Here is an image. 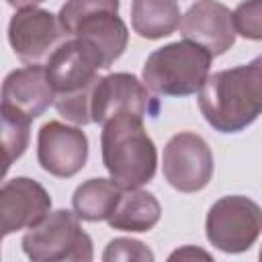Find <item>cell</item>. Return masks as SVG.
<instances>
[{
    "mask_svg": "<svg viewBox=\"0 0 262 262\" xmlns=\"http://www.w3.org/2000/svg\"><path fill=\"white\" fill-rule=\"evenodd\" d=\"M199 106L219 133H237L252 125L262 113V55L209 76L199 90Z\"/></svg>",
    "mask_w": 262,
    "mask_h": 262,
    "instance_id": "1",
    "label": "cell"
},
{
    "mask_svg": "<svg viewBox=\"0 0 262 262\" xmlns=\"http://www.w3.org/2000/svg\"><path fill=\"white\" fill-rule=\"evenodd\" d=\"M102 164L123 188L147 184L158 166V151L143 127V119L131 113L117 115L102 125Z\"/></svg>",
    "mask_w": 262,
    "mask_h": 262,
    "instance_id": "2",
    "label": "cell"
},
{
    "mask_svg": "<svg viewBox=\"0 0 262 262\" xmlns=\"http://www.w3.org/2000/svg\"><path fill=\"white\" fill-rule=\"evenodd\" d=\"M213 55L192 43L176 41L156 49L143 63V84L162 96H188L203 88L209 78Z\"/></svg>",
    "mask_w": 262,
    "mask_h": 262,
    "instance_id": "3",
    "label": "cell"
},
{
    "mask_svg": "<svg viewBox=\"0 0 262 262\" xmlns=\"http://www.w3.org/2000/svg\"><path fill=\"white\" fill-rule=\"evenodd\" d=\"M23 252L35 262H88L92 260V239L76 213L59 209L25 233Z\"/></svg>",
    "mask_w": 262,
    "mask_h": 262,
    "instance_id": "4",
    "label": "cell"
},
{
    "mask_svg": "<svg viewBox=\"0 0 262 262\" xmlns=\"http://www.w3.org/2000/svg\"><path fill=\"white\" fill-rule=\"evenodd\" d=\"M207 239L225 254H239L262 233V209L248 196L229 194L213 203L205 221Z\"/></svg>",
    "mask_w": 262,
    "mask_h": 262,
    "instance_id": "5",
    "label": "cell"
},
{
    "mask_svg": "<svg viewBox=\"0 0 262 262\" xmlns=\"http://www.w3.org/2000/svg\"><path fill=\"white\" fill-rule=\"evenodd\" d=\"M131 113L137 117H158L160 102L151 90L139 82L133 74H108L98 78L90 92V117L92 123L104 125L108 119Z\"/></svg>",
    "mask_w": 262,
    "mask_h": 262,
    "instance_id": "6",
    "label": "cell"
},
{
    "mask_svg": "<svg viewBox=\"0 0 262 262\" xmlns=\"http://www.w3.org/2000/svg\"><path fill=\"white\" fill-rule=\"evenodd\" d=\"M162 170L172 188L196 192L205 188L213 176V154L201 135L182 131L166 143Z\"/></svg>",
    "mask_w": 262,
    "mask_h": 262,
    "instance_id": "7",
    "label": "cell"
},
{
    "mask_svg": "<svg viewBox=\"0 0 262 262\" xmlns=\"http://www.w3.org/2000/svg\"><path fill=\"white\" fill-rule=\"evenodd\" d=\"M68 33L59 16L43 8H23L8 23V41L14 55L29 63L39 66L66 41Z\"/></svg>",
    "mask_w": 262,
    "mask_h": 262,
    "instance_id": "8",
    "label": "cell"
},
{
    "mask_svg": "<svg viewBox=\"0 0 262 262\" xmlns=\"http://www.w3.org/2000/svg\"><path fill=\"white\" fill-rule=\"evenodd\" d=\"M98 70H106L102 53L82 37L66 39L47 59L45 72L55 94L78 92L98 80Z\"/></svg>",
    "mask_w": 262,
    "mask_h": 262,
    "instance_id": "9",
    "label": "cell"
},
{
    "mask_svg": "<svg viewBox=\"0 0 262 262\" xmlns=\"http://www.w3.org/2000/svg\"><path fill=\"white\" fill-rule=\"evenodd\" d=\"M37 160L45 172L57 178H70L88 160V137L78 127L49 121L39 129Z\"/></svg>",
    "mask_w": 262,
    "mask_h": 262,
    "instance_id": "10",
    "label": "cell"
},
{
    "mask_svg": "<svg viewBox=\"0 0 262 262\" xmlns=\"http://www.w3.org/2000/svg\"><path fill=\"white\" fill-rule=\"evenodd\" d=\"M51 211V199L47 190L27 178L18 176L6 180L0 188V229L2 237L39 225Z\"/></svg>",
    "mask_w": 262,
    "mask_h": 262,
    "instance_id": "11",
    "label": "cell"
},
{
    "mask_svg": "<svg viewBox=\"0 0 262 262\" xmlns=\"http://www.w3.org/2000/svg\"><path fill=\"white\" fill-rule=\"evenodd\" d=\"M180 35L205 47L213 57L225 53L235 43L233 12L217 0H199L180 18Z\"/></svg>",
    "mask_w": 262,
    "mask_h": 262,
    "instance_id": "12",
    "label": "cell"
},
{
    "mask_svg": "<svg viewBox=\"0 0 262 262\" xmlns=\"http://www.w3.org/2000/svg\"><path fill=\"white\" fill-rule=\"evenodd\" d=\"M55 102V90L47 78L45 66H27L10 72L2 84V104L25 113L31 119L41 117Z\"/></svg>",
    "mask_w": 262,
    "mask_h": 262,
    "instance_id": "13",
    "label": "cell"
},
{
    "mask_svg": "<svg viewBox=\"0 0 262 262\" xmlns=\"http://www.w3.org/2000/svg\"><path fill=\"white\" fill-rule=\"evenodd\" d=\"M72 37H82L88 43H92L102 53L106 68H111L115 59L123 55L129 41L127 25L121 20L119 10H100L82 18L74 27Z\"/></svg>",
    "mask_w": 262,
    "mask_h": 262,
    "instance_id": "14",
    "label": "cell"
},
{
    "mask_svg": "<svg viewBox=\"0 0 262 262\" xmlns=\"http://www.w3.org/2000/svg\"><path fill=\"white\" fill-rule=\"evenodd\" d=\"M162 207L158 199L141 188H125L115 213L106 219L113 229L149 231L160 221Z\"/></svg>",
    "mask_w": 262,
    "mask_h": 262,
    "instance_id": "15",
    "label": "cell"
},
{
    "mask_svg": "<svg viewBox=\"0 0 262 262\" xmlns=\"http://www.w3.org/2000/svg\"><path fill=\"white\" fill-rule=\"evenodd\" d=\"M123 190L125 188L119 186L113 178H90L74 190V213L84 221L108 219L115 213Z\"/></svg>",
    "mask_w": 262,
    "mask_h": 262,
    "instance_id": "16",
    "label": "cell"
},
{
    "mask_svg": "<svg viewBox=\"0 0 262 262\" xmlns=\"http://www.w3.org/2000/svg\"><path fill=\"white\" fill-rule=\"evenodd\" d=\"M133 31L143 39H162L180 25V8L176 0H133Z\"/></svg>",
    "mask_w": 262,
    "mask_h": 262,
    "instance_id": "17",
    "label": "cell"
},
{
    "mask_svg": "<svg viewBox=\"0 0 262 262\" xmlns=\"http://www.w3.org/2000/svg\"><path fill=\"white\" fill-rule=\"evenodd\" d=\"M2 149H4V172H8L10 164L18 160L29 145V125L31 117L25 113L2 104Z\"/></svg>",
    "mask_w": 262,
    "mask_h": 262,
    "instance_id": "18",
    "label": "cell"
},
{
    "mask_svg": "<svg viewBox=\"0 0 262 262\" xmlns=\"http://www.w3.org/2000/svg\"><path fill=\"white\" fill-rule=\"evenodd\" d=\"M100 10H119V0H68L59 10V23L68 35H72L74 27Z\"/></svg>",
    "mask_w": 262,
    "mask_h": 262,
    "instance_id": "19",
    "label": "cell"
},
{
    "mask_svg": "<svg viewBox=\"0 0 262 262\" xmlns=\"http://www.w3.org/2000/svg\"><path fill=\"white\" fill-rule=\"evenodd\" d=\"M233 27L237 35L252 41H262V0L239 2L233 10Z\"/></svg>",
    "mask_w": 262,
    "mask_h": 262,
    "instance_id": "20",
    "label": "cell"
},
{
    "mask_svg": "<svg viewBox=\"0 0 262 262\" xmlns=\"http://www.w3.org/2000/svg\"><path fill=\"white\" fill-rule=\"evenodd\" d=\"M104 262H113V260H143V262H151L154 260V252L143 246L137 239H129V237H117L113 242H108L104 254H102Z\"/></svg>",
    "mask_w": 262,
    "mask_h": 262,
    "instance_id": "21",
    "label": "cell"
},
{
    "mask_svg": "<svg viewBox=\"0 0 262 262\" xmlns=\"http://www.w3.org/2000/svg\"><path fill=\"white\" fill-rule=\"evenodd\" d=\"M186 260V258H205V260H211V256L194 246H184L182 250H176L174 254H170V260Z\"/></svg>",
    "mask_w": 262,
    "mask_h": 262,
    "instance_id": "22",
    "label": "cell"
},
{
    "mask_svg": "<svg viewBox=\"0 0 262 262\" xmlns=\"http://www.w3.org/2000/svg\"><path fill=\"white\" fill-rule=\"evenodd\" d=\"M6 2H8L10 6L23 10V8H33V6H37V4H41L43 0H6Z\"/></svg>",
    "mask_w": 262,
    "mask_h": 262,
    "instance_id": "23",
    "label": "cell"
},
{
    "mask_svg": "<svg viewBox=\"0 0 262 262\" xmlns=\"http://www.w3.org/2000/svg\"><path fill=\"white\" fill-rule=\"evenodd\" d=\"M260 260H262V250H260Z\"/></svg>",
    "mask_w": 262,
    "mask_h": 262,
    "instance_id": "24",
    "label": "cell"
}]
</instances>
